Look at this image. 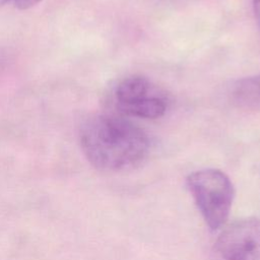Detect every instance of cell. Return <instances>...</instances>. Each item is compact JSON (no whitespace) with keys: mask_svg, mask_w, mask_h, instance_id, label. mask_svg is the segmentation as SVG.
I'll return each mask as SVG.
<instances>
[{"mask_svg":"<svg viewBox=\"0 0 260 260\" xmlns=\"http://www.w3.org/2000/svg\"><path fill=\"white\" fill-rule=\"evenodd\" d=\"M80 145L87 160L103 171L133 168L148 153L145 132L132 122L112 115L87 119L80 129Z\"/></svg>","mask_w":260,"mask_h":260,"instance_id":"1","label":"cell"},{"mask_svg":"<svg viewBox=\"0 0 260 260\" xmlns=\"http://www.w3.org/2000/svg\"><path fill=\"white\" fill-rule=\"evenodd\" d=\"M231 99L240 108L260 110V75L239 79L232 87Z\"/></svg>","mask_w":260,"mask_h":260,"instance_id":"5","label":"cell"},{"mask_svg":"<svg viewBox=\"0 0 260 260\" xmlns=\"http://www.w3.org/2000/svg\"><path fill=\"white\" fill-rule=\"evenodd\" d=\"M151 92L149 80L141 75H132L124 78L116 88V103L119 110L136 103Z\"/></svg>","mask_w":260,"mask_h":260,"instance_id":"4","label":"cell"},{"mask_svg":"<svg viewBox=\"0 0 260 260\" xmlns=\"http://www.w3.org/2000/svg\"><path fill=\"white\" fill-rule=\"evenodd\" d=\"M210 260H260V218H242L226 226L211 248Z\"/></svg>","mask_w":260,"mask_h":260,"instance_id":"3","label":"cell"},{"mask_svg":"<svg viewBox=\"0 0 260 260\" xmlns=\"http://www.w3.org/2000/svg\"><path fill=\"white\" fill-rule=\"evenodd\" d=\"M187 187L210 230L219 229L228 219L235 190L230 178L216 169H203L191 173Z\"/></svg>","mask_w":260,"mask_h":260,"instance_id":"2","label":"cell"},{"mask_svg":"<svg viewBox=\"0 0 260 260\" xmlns=\"http://www.w3.org/2000/svg\"><path fill=\"white\" fill-rule=\"evenodd\" d=\"M253 10L256 22L260 28V0H253Z\"/></svg>","mask_w":260,"mask_h":260,"instance_id":"8","label":"cell"},{"mask_svg":"<svg viewBox=\"0 0 260 260\" xmlns=\"http://www.w3.org/2000/svg\"><path fill=\"white\" fill-rule=\"evenodd\" d=\"M166 101L158 95L150 94L119 111L127 116H134L144 119H156L161 117L166 113Z\"/></svg>","mask_w":260,"mask_h":260,"instance_id":"6","label":"cell"},{"mask_svg":"<svg viewBox=\"0 0 260 260\" xmlns=\"http://www.w3.org/2000/svg\"><path fill=\"white\" fill-rule=\"evenodd\" d=\"M18 9H27L38 4L42 0H9Z\"/></svg>","mask_w":260,"mask_h":260,"instance_id":"7","label":"cell"}]
</instances>
